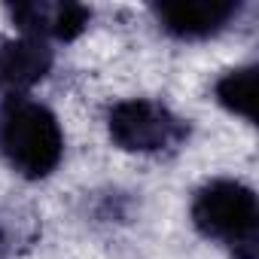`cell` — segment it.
I'll list each match as a JSON object with an SVG mask.
<instances>
[{"label":"cell","mask_w":259,"mask_h":259,"mask_svg":"<svg viewBox=\"0 0 259 259\" xmlns=\"http://www.w3.org/2000/svg\"><path fill=\"white\" fill-rule=\"evenodd\" d=\"M0 159L28 183L52 177L64 159V128L55 110L34 95L0 98Z\"/></svg>","instance_id":"obj_1"},{"label":"cell","mask_w":259,"mask_h":259,"mask_svg":"<svg viewBox=\"0 0 259 259\" xmlns=\"http://www.w3.org/2000/svg\"><path fill=\"white\" fill-rule=\"evenodd\" d=\"M192 229L232 259H259V201L253 186L235 177L204 180L189 201Z\"/></svg>","instance_id":"obj_2"},{"label":"cell","mask_w":259,"mask_h":259,"mask_svg":"<svg viewBox=\"0 0 259 259\" xmlns=\"http://www.w3.org/2000/svg\"><path fill=\"white\" fill-rule=\"evenodd\" d=\"M104 128L116 150L132 156H171L192 138V125L159 98H119L104 110Z\"/></svg>","instance_id":"obj_3"},{"label":"cell","mask_w":259,"mask_h":259,"mask_svg":"<svg viewBox=\"0 0 259 259\" xmlns=\"http://www.w3.org/2000/svg\"><path fill=\"white\" fill-rule=\"evenodd\" d=\"M244 7V0H156L150 13L165 37L177 43H204L229 31Z\"/></svg>","instance_id":"obj_4"},{"label":"cell","mask_w":259,"mask_h":259,"mask_svg":"<svg viewBox=\"0 0 259 259\" xmlns=\"http://www.w3.org/2000/svg\"><path fill=\"white\" fill-rule=\"evenodd\" d=\"M92 7L64 4V0H22L7 7V19L16 25L22 37H34L43 43H73L92 25Z\"/></svg>","instance_id":"obj_5"},{"label":"cell","mask_w":259,"mask_h":259,"mask_svg":"<svg viewBox=\"0 0 259 259\" xmlns=\"http://www.w3.org/2000/svg\"><path fill=\"white\" fill-rule=\"evenodd\" d=\"M55 67V49L34 37L0 40V98L31 95Z\"/></svg>","instance_id":"obj_6"},{"label":"cell","mask_w":259,"mask_h":259,"mask_svg":"<svg viewBox=\"0 0 259 259\" xmlns=\"http://www.w3.org/2000/svg\"><path fill=\"white\" fill-rule=\"evenodd\" d=\"M213 104L229 116L256 125V64H238L213 79Z\"/></svg>","instance_id":"obj_7"},{"label":"cell","mask_w":259,"mask_h":259,"mask_svg":"<svg viewBox=\"0 0 259 259\" xmlns=\"http://www.w3.org/2000/svg\"><path fill=\"white\" fill-rule=\"evenodd\" d=\"M40 238V220L16 201H0V259L31 250Z\"/></svg>","instance_id":"obj_8"}]
</instances>
